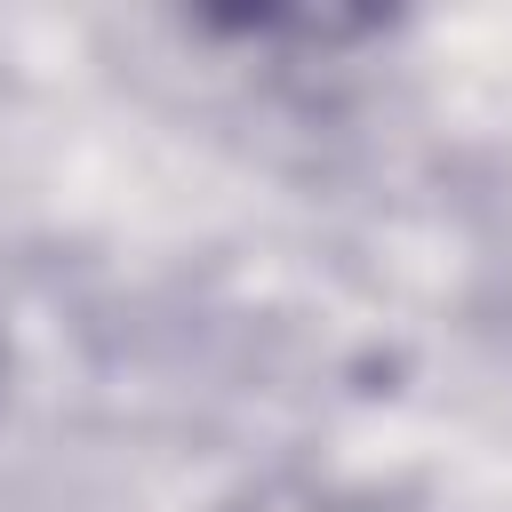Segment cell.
Segmentation results:
<instances>
[{"instance_id":"obj_1","label":"cell","mask_w":512,"mask_h":512,"mask_svg":"<svg viewBox=\"0 0 512 512\" xmlns=\"http://www.w3.org/2000/svg\"><path fill=\"white\" fill-rule=\"evenodd\" d=\"M0 384H8V336H0Z\"/></svg>"}]
</instances>
